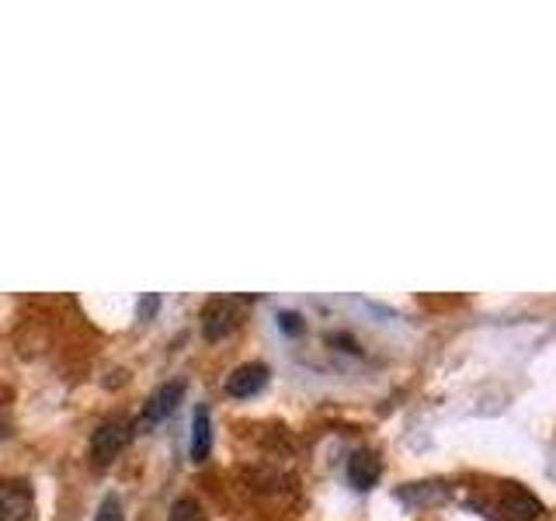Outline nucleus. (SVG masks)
<instances>
[{
    "label": "nucleus",
    "mask_w": 556,
    "mask_h": 521,
    "mask_svg": "<svg viewBox=\"0 0 556 521\" xmlns=\"http://www.w3.org/2000/svg\"><path fill=\"white\" fill-rule=\"evenodd\" d=\"M243 323V309L237 300H208L202 309V334L205 341H223Z\"/></svg>",
    "instance_id": "nucleus-3"
},
{
    "label": "nucleus",
    "mask_w": 556,
    "mask_h": 521,
    "mask_svg": "<svg viewBox=\"0 0 556 521\" xmlns=\"http://www.w3.org/2000/svg\"><path fill=\"white\" fill-rule=\"evenodd\" d=\"M31 491L25 480H0V521H28Z\"/></svg>",
    "instance_id": "nucleus-5"
},
{
    "label": "nucleus",
    "mask_w": 556,
    "mask_h": 521,
    "mask_svg": "<svg viewBox=\"0 0 556 521\" xmlns=\"http://www.w3.org/2000/svg\"><path fill=\"white\" fill-rule=\"evenodd\" d=\"M469 508L491 521H535L546 511L543 500H539L529 486H521L515 480H501L491 486V491L469 497Z\"/></svg>",
    "instance_id": "nucleus-1"
},
{
    "label": "nucleus",
    "mask_w": 556,
    "mask_h": 521,
    "mask_svg": "<svg viewBox=\"0 0 556 521\" xmlns=\"http://www.w3.org/2000/svg\"><path fill=\"white\" fill-rule=\"evenodd\" d=\"M132 442V421L129 417H109V421H101L98 431L91 434V459L94 466H109L118 459V452L126 448Z\"/></svg>",
    "instance_id": "nucleus-2"
},
{
    "label": "nucleus",
    "mask_w": 556,
    "mask_h": 521,
    "mask_svg": "<svg viewBox=\"0 0 556 521\" xmlns=\"http://www.w3.org/2000/svg\"><path fill=\"white\" fill-rule=\"evenodd\" d=\"M278 327H282V334H303V330H306V323H303V317H300V313H278Z\"/></svg>",
    "instance_id": "nucleus-12"
},
{
    "label": "nucleus",
    "mask_w": 556,
    "mask_h": 521,
    "mask_svg": "<svg viewBox=\"0 0 556 521\" xmlns=\"http://www.w3.org/2000/svg\"><path fill=\"white\" fill-rule=\"evenodd\" d=\"M156 309H161V295H156V292L143 295V300H139V320H150Z\"/></svg>",
    "instance_id": "nucleus-13"
},
{
    "label": "nucleus",
    "mask_w": 556,
    "mask_h": 521,
    "mask_svg": "<svg viewBox=\"0 0 556 521\" xmlns=\"http://www.w3.org/2000/svg\"><path fill=\"white\" fill-rule=\"evenodd\" d=\"M94 521H126V514H122V500L115 494H109L101 500V508L94 514Z\"/></svg>",
    "instance_id": "nucleus-11"
},
{
    "label": "nucleus",
    "mask_w": 556,
    "mask_h": 521,
    "mask_svg": "<svg viewBox=\"0 0 556 521\" xmlns=\"http://www.w3.org/2000/svg\"><path fill=\"white\" fill-rule=\"evenodd\" d=\"M167 521H202L199 500H191V497L174 500V508H170V518H167Z\"/></svg>",
    "instance_id": "nucleus-10"
},
{
    "label": "nucleus",
    "mask_w": 556,
    "mask_h": 521,
    "mask_svg": "<svg viewBox=\"0 0 556 521\" xmlns=\"http://www.w3.org/2000/svg\"><path fill=\"white\" fill-rule=\"evenodd\" d=\"M181 399H185V382H181V379L164 382V386H156V390L150 393L147 407H143V421H147V424L164 421V417H170L174 410H178Z\"/></svg>",
    "instance_id": "nucleus-6"
},
{
    "label": "nucleus",
    "mask_w": 556,
    "mask_h": 521,
    "mask_svg": "<svg viewBox=\"0 0 556 521\" xmlns=\"http://www.w3.org/2000/svg\"><path fill=\"white\" fill-rule=\"evenodd\" d=\"M191 459L195 462H205L208 452H213V414H208V407H195V414H191Z\"/></svg>",
    "instance_id": "nucleus-8"
},
{
    "label": "nucleus",
    "mask_w": 556,
    "mask_h": 521,
    "mask_svg": "<svg viewBox=\"0 0 556 521\" xmlns=\"http://www.w3.org/2000/svg\"><path fill=\"white\" fill-rule=\"evenodd\" d=\"M268 379H271L268 365L248 361V365H240V369H233L230 376H226V393H230L233 399H251L268 386Z\"/></svg>",
    "instance_id": "nucleus-4"
},
{
    "label": "nucleus",
    "mask_w": 556,
    "mask_h": 521,
    "mask_svg": "<svg viewBox=\"0 0 556 521\" xmlns=\"http://www.w3.org/2000/svg\"><path fill=\"white\" fill-rule=\"evenodd\" d=\"M379 476H382V462L376 452H369V448L352 452V459H348V483H352L355 491H372Z\"/></svg>",
    "instance_id": "nucleus-7"
},
{
    "label": "nucleus",
    "mask_w": 556,
    "mask_h": 521,
    "mask_svg": "<svg viewBox=\"0 0 556 521\" xmlns=\"http://www.w3.org/2000/svg\"><path fill=\"white\" fill-rule=\"evenodd\" d=\"M0 439H8V424H0Z\"/></svg>",
    "instance_id": "nucleus-14"
},
{
    "label": "nucleus",
    "mask_w": 556,
    "mask_h": 521,
    "mask_svg": "<svg viewBox=\"0 0 556 521\" xmlns=\"http://www.w3.org/2000/svg\"><path fill=\"white\" fill-rule=\"evenodd\" d=\"M442 497H445L442 483H410L400 491V500H407V504H431V500H442Z\"/></svg>",
    "instance_id": "nucleus-9"
}]
</instances>
